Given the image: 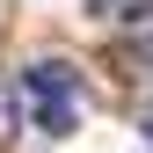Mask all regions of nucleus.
<instances>
[{
	"instance_id": "obj_1",
	"label": "nucleus",
	"mask_w": 153,
	"mask_h": 153,
	"mask_svg": "<svg viewBox=\"0 0 153 153\" xmlns=\"http://www.w3.org/2000/svg\"><path fill=\"white\" fill-rule=\"evenodd\" d=\"M22 88H29V102H36V95H73L80 80H73V66H66V59H36V66L22 73Z\"/></svg>"
},
{
	"instance_id": "obj_2",
	"label": "nucleus",
	"mask_w": 153,
	"mask_h": 153,
	"mask_svg": "<svg viewBox=\"0 0 153 153\" xmlns=\"http://www.w3.org/2000/svg\"><path fill=\"white\" fill-rule=\"evenodd\" d=\"M36 131H51V139L80 131V102L73 95H36Z\"/></svg>"
},
{
	"instance_id": "obj_3",
	"label": "nucleus",
	"mask_w": 153,
	"mask_h": 153,
	"mask_svg": "<svg viewBox=\"0 0 153 153\" xmlns=\"http://www.w3.org/2000/svg\"><path fill=\"white\" fill-rule=\"evenodd\" d=\"M95 15H117V22H139L146 0H95Z\"/></svg>"
}]
</instances>
